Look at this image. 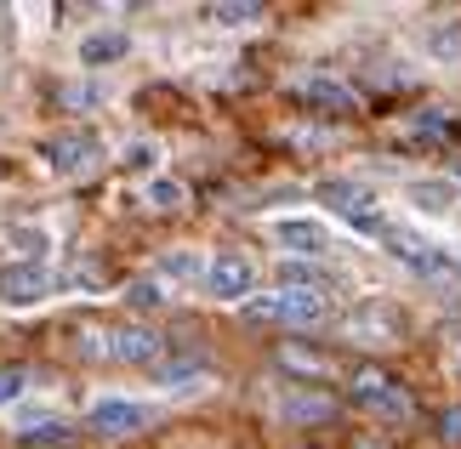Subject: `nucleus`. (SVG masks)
<instances>
[{"label":"nucleus","instance_id":"nucleus-6","mask_svg":"<svg viewBox=\"0 0 461 449\" xmlns=\"http://www.w3.org/2000/svg\"><path fill=\"white\" fill-rule=\"evenodd\" d=\"M46 267L41 262H17V267H6V274H0V296L12 301V308H29V301H41L46 296Z\"/></svg>","mask_w":461,"mask_h":449},{"label":"nucleus","instance_id":"nucleus-4","mask_svg":"<svg viewBox=\"0 0 461 449\" xmlns=\"http://www.w3.org/2000/svg\"><path fill=\"white\" fill-rule=\"evenodd\" d=\"M353 399H359L365 409H376V416H387V421L411 416V399L399 392V382H387V375H376V370H365L359 382H353Z\"/></svg>","mask_w":461,"mask_h":449},{"label":"nucleus","instance_id":"nucleus-2","mask_svg":"<svg viewBox=\"0 0 461 449\" xmlns=\"http://www.w3.org/2000/svg\"><path fill=\"white\" fill-rule=\"evenodd\" d=\"M319 205H330L336 217H348L359 228H376V193L365 183H319Z\"/></svg>","mask_w":461,"mask_h":449},{"label":"nucleus","instance_id":"nucleus-3","mask_svg":"<svg viewBox=\"0 0 461 449\" xmlns=\"http://www.w3.org/2000/svg\"><path fill=\"white\" fill-rule=\"evenodd\" d=\"M399 330H404V319L393 308H382V301H370V308L348 319V341H359V347H393Z\"/></svg>","mask_w":461,"mask_h":449},{"label":"nucleus","instance_id":"nucleus-9","mask_svg":"<svg viewBox=\"0 0 461 449\" xmlns=\"http://www.w3.org/2000/svg\"><path fill=\"white\" fill-rule=\"evenodd\" d=\"M205 279H211V291L228 296V301L251 296V262H245V256H217V262L205 267Z\"/></svg>","mask_w":461,"mask_h":449},{"label":"nucleus","instance_id":"nucleus-18","mask_svg":"<svg viewBox=\"0 0 461 449\" xmlns=\"http://www.w3.org/2000/svg\"><path fill=\"white\" fill-rule=\"evenodd\" d=\"M17 245H23V256H29V262H41V256H46V233H41V228H34V233H29V228H17Z\"/></svg>","mask_w":461,"mask_h":449},{"label":"nucleus","instance_id":"nucleus-7","mask_svg":"<svg viewBox=\"0 0 461 449\" xmlns=\"http://www.w3.org/2000/svg\"><path fill=\"white\" fill-rule=\"evenodd\" d=\"M274 239H285L291 250H308V256H319V250H330V228L313 222V217H279V222H274Z\"/></svg>","mask_w":461,"mask_h":449},{"label":"nucleus","instance_id":"nucleus-19","mask_svg":"<svg viewBox=\"0 0 461 449\" xmlns=\"http://www.w3.org/2000/svg\"><path fill=\"white\" fill-rule=\"evenodd\" d=\"M126 301H131V308H159L166 296H159L154 284H131V291H126Z\"/></svg>","mask_w":461,"mask_h":449},{"label":"nucleus","instance_id":"nucleus-17","mask_svg":"<svg viewBox=\"0 0 461 449\" xmlns=\"http://www.w3.org/2000/svg\"><path fill=\"white\" fill-rule=\"evenodd\" d=\"M159 274H171V279H194V274H200V262H194L188 250H176V256L159 262Z\"/></svg>","mask_w":461,"mask_h":449},{"label":"nucleus","instance_id":"nucleus-1","mask_svg":"<svg viewBox=\"0 0 461 449\" xmlns=\"http://www.w3.org/2000/svg\"><path fill=\"white\" fill-rule=\"evenodd\" d=\"M245 319H279V325H319L325 319V296L319 291H279L245 301Z\"/></svg>","mask_w":461,"mask_h":449},{"label":"nucleus","instance_id":"nucleus-21","mask_svg":"<svg viewBox=\"0 0 461 449\" xmlns=\"http://www.w3.org/2000/svg\"><path fill=\"white\" fill-rule=\"evenodd\" d=\"M291 416H296V421H303V416H330V404H325V399H296Z\"/></svg>","mask_w":461,"mask_h":449},{"label":"nucleus","instance_id":"nucleus-16","mask_svg":"<svg viewBox=\"0 0 461 449\" xmlns=\"http://www.w3.org/2000/svg\"><path fill=\"white\" fill-rule=\"evenodd\" d=\"M183 200H188V188H183V183H171V176H159V183L149 188V205H154V211H176Z\"/></svg>","mask_w":461,"mask_h":449},{"label":"nucleus","instance_id":"nucleus-8","mask_svg":"<svg viewBox=\"0 0 461 449\" xmlns=\"http://www.w3.org/2000/svg\"><path fill=\"white\" fill-rule=\"evenodd\" d=\"M97 137H58V142H46V159H51V166H58V171H92L97 166Z\"/></svg>","mask_w":461,"mask_h":449},{"label":"nucleus","instance_id":"nucleus-22","mask_svg":"<svg viewBox=\"0 0 461 449\" xmlns=\"http://www.w3.org/2000/svg\"><path fill=\"white\" fill-rule=\"evenodd\" d=\"M438 433H445L450 444H461V409H445V421H438Z\"/></svg>","mask_w":461,"mask_h":449},{"label":"nucleus","instance_id":"nucleus-15","mask_svg":"<svg viewBox=\"0 0 461 449\" xmlns=\"http://www.w3.org/2000/svg\"><path fill=\"white\" fill-rule=\"evenodd\" d=\"M262 6H251V0H222V6H211V23L222 29H240V23H257Z\"/></svg>","mask_w":461,"mask_h":449},{"label":"nucleus","instance_id":"nucleus-12","mask_svg":"<svg viewBox=\"0 0 461 449\" xmlns=\"http://www.w3.org/2000/svg\"><path fill=\"white\" fill-rule=\"evenodd\" d=\"M404 200H411L416 211H428V217H445V211H456V188L450 183H411Z\"/></svg>","mask_w":461,"mask_h":449},{"label":"nucleus","instance_id":"nucleus-14","mask_svg":"<svg viewBox=\"0 0 461 449\" xmlns=\"http://www.w3.org/2000/svg\"><path fill=\"white\" fill-rule=\"evenodd\" d=\"M126 58V34H92V40H80V63H114Z\"/></svg>","mask_w":461,"mask_h":449},{"label":"nucleus","instance_id":"nucleus-20","mask_svg":"<svg viewBox=\"0 0 461 449\" xmlns=\"http://www.w3.org/2000/svg\"><path fill=\"white\" fill-rule=\"evenodd\" d=\"M23 392V370H0V404H12Z\"/></svg>","mask_w":461,"mask_h":449},{"label":"nucleus","instance_id":"nucleus-11","mask_svg":"<svg viewBox=\"0 0 461 449\" xmlns=\"http://www.w3.org/2000/svg\"><path fill=\"white\" fill-rule=\"evenodd\" d=\"M387 245H393V256H404L416 274H438V267H445V256H433V245H421L416 233H404V228L387 233Z\"/></svg>","mask_w":461,"mask_h":449},{"label":"nucleus","instance_id":"nucleus-10","mask_svg":"<svg viewBox=\"0 0 461 449\" xmlns=\"http://www.w3.org/2000/svg\"><path fill=\"white\" fill-rule=\"evenodd\" d=\"M114 358H126V364H149V358L159 353V336L143 330V325H126V330H114Z\"/></svg>","mask_w":461,"mask_h":449},{"label":"nucleus","instance_id":"nucleus-23","mask_svg":"<svg viewBox=\"0 0 461 449\" xmlns=\"http://www.w3.org/2000/svg\"><path fill=\"white\" fill-rule=\"evenodd\" d=\"M456 176H461V159H456Z\"/></svg>","mask_w":461,"mask_h":449},{"label":"nucleus","instance_id":"nucleus-5","mask_svg":"<svg viewBox=\"0 0 461 449\" xmlns=\"http://www.w3.org/2000/svg\"><path fill=\"white\" fill-rule=\"evenodd\" d=\"M92 427L103 438H126V433H143V427H149V409L131 404V399H103L92 409Z\"/></svg>","mask_w":461,"mask_h":449},{"label":"nucleus","instance_id":"nucleus-13","mask_svg":"<svg viewBox=\"0 0 461 449\" xmlns=\"http://www.w3.org/2000/svg\"><path fill=\"white\" fill-rule=\"evenodd\" d=\"M303 97L313 103V109H330V114L353 109V92H342V85H330V80H308V85H303Z\"/></svg>","mask_w":461,"mask_h":449}]
</instances>
